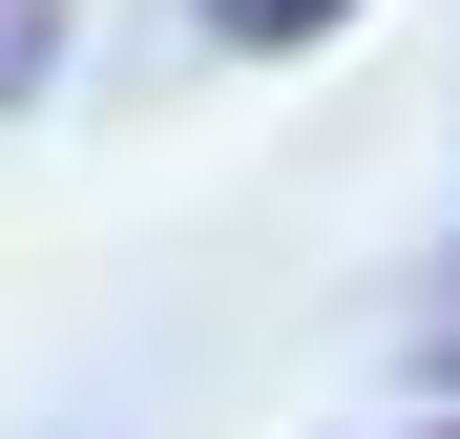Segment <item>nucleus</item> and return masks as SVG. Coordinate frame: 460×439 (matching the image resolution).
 I'll return each mask as SVG.
<instances>
[{"label":"nucleus","instance_id":"nucleus-1","mask_svg":"<svg viewBox=\"0 0 460 439\" xmlns=\"http://www.w3.org/2000/svg\"><path fill=\"white\" fill-rule=\"evenodd\" d=\"M209 22H252V42H293V22H335V0H209Z\"/></svg>","mask_w":460,"mask_h":439}]
</instances>
